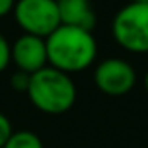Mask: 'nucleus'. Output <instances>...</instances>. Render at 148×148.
<instances>
[{
	"label": "nucleus",
	"mask_w": 148,
	"mask_h": 148,
	"mask_svg": "<svg viewBox=\"0 0 148 148\" xmlns=\"http://www.w3.org/2000/svg\"><path fill=\"white\" fill-rule=\"evenodd\" d=\"M47 57L50 67L62 73H77L90 67L97 57V40L91 31L60 24L48 38Z\"/></svg>",
	"instance_id": "f257e3e1"
},
{
	"label": "nucleus",
	"mask_w": 148,
	"mask_h": 148,
	"mask_svg": "<svg viewBox=\"0 0 148 148\" xmlns=\"http://www.w3.org/2000/svg\"><path fill=\"white\" fill-rule=\"evenodd\" d=\"M28 97L38 110L45 114H64L76 102V86L71 76L50 66L31 74Z\"/></svg>",
	"instance_id": "f03ea898"
},
{
	"label": "nucleus",
	"mask_w": 148,
	"mask_h": 148,
	"mask_svg": "<svg viewBox=\"0 0 148 148\" xmlns=\"http://www.w3.org/2000/svg\"><path fill=\"white\" fill-rule=\"evenodd\" d=\"M112 35L127 52H148V3H129L112 21Z\"/></svg>",
	"instance_id": "7ed1b4c3"
},
{
	"label": "nucleus",
	"mask_w": 148,
	"mask_h": 148,
	"mask_svg": "<svg viewBox=\"0 0 148 148\" xmlns=\"http://www.w3.org/2000/svg\"><path fill=\"white\" fill-rule=\"evenodd\" d=\"M12 12L24 35L48 38L60 26L57 0H17Z\"/></svg>",
	"instance_id": "20e7f679"
},
{
	"label": "nucleus",
	"mask_w": 148,
	"mask_h": 148,
	"mask_svg": "<svg viewBox=\"0 0 148 148\" xmlns=\"http://www.w3.org/2000/svg\"><path fill=\"white\" fill-rule=\"evenodd\" d=\"M95 83L100 91L112 97L126 95L136 83V73L122 59H107L98 64L95 71Z\"/></svg>",
	"instance_id": "39448f33"
},
{
	"label": "nucleus",
	"mask_w": 148,
	"mask_h": 148,
	"mask_svg": "<svg viewBox=\"0 0 148 148\" xmlns=\"http://www.w3.org/2000/svg\"><path fill=\"white\" fill-rule=\"evenodd\" d=\"M10 62L17 67V71L26 74H35L47 67V43L45 38L23 35L19 36L14 45H10Z\"/></svg>",
	"instance_id": "423d86ee"
},
{
	"label": "nucleus",
	"mask_w": 148,
	"mask_h": 148,
	"mask_svg": "<svg viewBox=\"0 0 148 148\" xmlns=\"http://www.w3.org/2000/svg\"><path fill=\"white\" fill-rule=\"evenodd\" d=\"M60 24L74 26L86 31H93L97 26V16L90 0H57Z\"/></svg>",
	"instance_id": "0eeeda50"
},
{
	"label": "nucleus",
	"mask_w": 148,
	"mask_h": 148,
	"mask_svg": "<svg viewBox=\"0 0 148 148\" xmlns=\"http://www.w3.org/2000/svg\"><path fill=\"white\" fill-rule=\"evenodd\" d=\"M3 148H43L40 136L31 131H16L9 138Z\"/></svg>",
	"instance_id": "6e6552de"
},
{
	"label": "nucleus",
	"mask_w": 148,
	"mask_h": 148,
	"mask_svg": "<svg viewBox=\"0 0 148 148\" xmlns=\"http://www.w3.org/2000/svg\"><path fill=\"white\" fill-rule=\"evenodd\" d=\"M29 81H31V74H26L23 71H17L10 76V86L14 91H19V93H28V88H29Z\"/></svg>",
	"instance_id": "1a4fd4ad"
},
{
	"label": "nucleus",
	"mask_w": 148,
	"mask_h": 148,
	"mask_svg": "<svg viewBox=\"0 0 148 148\" xmlns=\"http://www.w3.org/2000/svg\"><path fill=\"white\" fill-rule=\"evenodd\" d=\"M10 64V43L0 33V73H3Z\"/></svg>",
	"instance_id": "9d476101"
},
{
	"label": "nucleus",
	"mask_w": 148,
	"mask_h": 148,
	"mask_svg": "<svg viewBox=\"0 0 148 148\" xmlns=\"http://www.w3.org/2000/svg\"><path fill=\"white\" fill-rule=\"evenodd\" d=\"M12 124L9 121V117L5 114L0 112V148H3V145L9 141V138L12 136Z\"/></svg>",
	"instance_id": "9b49d317"
},
{
	"label": "nucleus",
	"mask_w": 148,
	"mask_h": 148,
	"mask_svg": "<svg viewBox=\"0 0 148 148\" xmlns=\"http://www.w3.org/2000/svg\"><path fill=\"white\" fill-rule=\"evenodd\" d=\"M16 2L17 0H0V17L10 14L16 7Z\"/></svg>",
	"instance_id": "f8f14e48"
},
{
	"label": "nucleus",
	"mask_w": 148,
	"mask_h": 148,
	"mask_svg": "<svg viewBox=\"0 0 148 148\" xmlns=\"http://www.w3.org/2000/svg\"><path fill=\"white\" fill-rule=\"evenodd\" d=\"M131 3H148V0H129Z\"/></svg>",
	"instance_id": "ddd939ff"
},
{
	"label": "nucleus",
	"mask_w": 148,
	"mask_h": 148,
	"mask_svg": "<svg viewBox=\"0 0 148 148\" xmlns=\"http://www.w3.org/2000/svg\"><path fill=\"white\" fill-rule=\"evenodd\" d=\"M145 90L148 91V73L145 74Z\"/></svg>",
	"instance_id": "4468645a"
}]
</instances>
